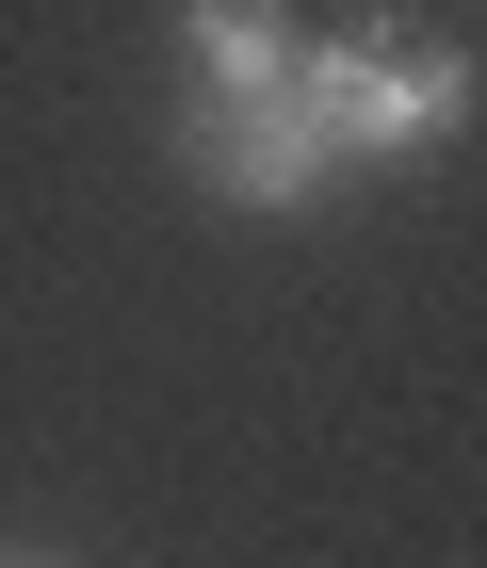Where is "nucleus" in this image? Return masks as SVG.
Instances as JSON below:
<instances>
[{
  "label": "nucleus",
  "instance_id": "nucleus-3",
  "mask_svg": "<svg viewBox=\"0 0 487 568\" xmlns=\"http://www.w3.org/2000/svg\"><path fill=\"white\" fill-rule=\"evenodd\" d=\"M179 98H276L293 82V0H179Z\"/></svg>",
  "mask_w": 487,
  "mask_h": 568
},
{
  "label": "nucleus",
  "instance_id": "nucleus-4",
  "mask_svg": "<svg viewBox=\"0 0 487 568\" xmlns=\"http://www.w3.org/2000/svg\"><path fill=\"white\" fill-rule=\"evenodd\" d=\"M0 568H17V552H0Z\"/></svg>",
  "mask_w": 487,
  "mask_h": 568
},
{
  "label": "nucleus",
  "instance_id": "nucleus-2",
  "mask_svg": "<svg viewBox=\"0 0 487 568\" xmlns=\"http://www.w3.org/2000/svg\"><path fill=\"white\" fill-rule=\"evenodd\" d=\"M163 146H179L195 195H227V212H325V195H342V146L293 114V82L276 98H179Z\"/></svg>",
  "mask_w": 487,
  "mask_h": 568
},
{
  "label": "nucleus",
  "instance_id": "nucleus-1",
  "mask_svg": "<svg viewBox=\"0 0 487 568\" xmlns=\"http://www.w3.org/2000/svg\"><path fill=\"white\" fill-rule=\"evenodd\" d=\"M293 114L342 146V179L423 163V146L471 131V49L406 33V17H357V33H293Z\"/></svg>",
  "mask_w": 487,
  "mask_h": 568
}]
</instances>
